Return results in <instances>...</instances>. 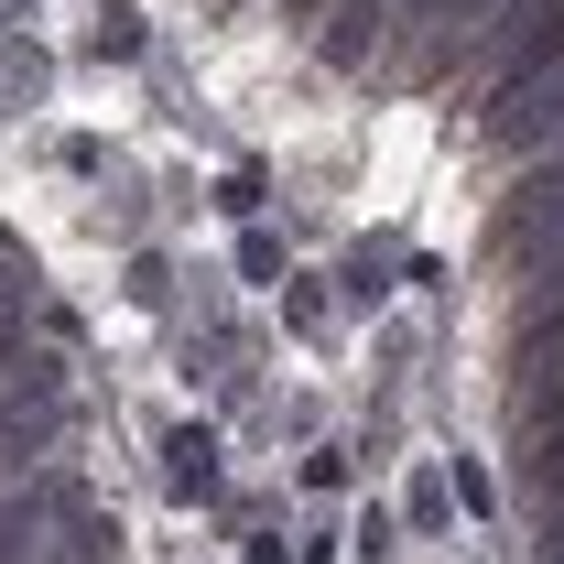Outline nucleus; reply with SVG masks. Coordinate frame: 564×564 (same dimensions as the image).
<instances>
[{
	"label": "nucleus",
	"mask_w": 564,
	"mask_h": 564,
	"mask_svg": "<svg viewBox=\"0 0 564 564\" xmlns=\"http://www.w3.org/2000/svg\"><path fill=\"white\" fill-rule=\"evenodd\" d=\"M66 434H76L66 391H0V467H55Z\"/></svg>",
	"instance_id": "f257e3e1"
},
{
	"label": "nucleus",
	"mask_w": 564,
	"mask_h": 564,
	"mask_svg": "<svg viewBox=\"0 0 564 564\" xmlns=\"http://www.w3.org/2000/svg\"><path fill=\"white\" fill-rule=\"evenodd\" d=\"M163 489L174 499H228V445H217V423H174V434H163Z\"/></svg>",
	"instance_id": "f03ea898"
},
{
	"label": "nucleus",
	"mask_w": 564,
	"mask_h": 564,
	"mask_svg": "<svg viewBox=\"0 0 564 564\" xmlns=\"http://www.w3.org/2000/svg\"><path fill=\"white\" fill-rule=\"evenodd\" d=\"M380 33H391V0H337L315 55H326V66H369V55H380Z\"/></svg>",
	"instance_id": "7ed1b4c3"
},
{
	"label": "nucleus",
	"mask_w": 564,
	"mask_h": 564,
	"mask_svg": "<svg viewBox=\"0 0 564 564\" xmlns=\"http://www.w3.org/2000/svg\"><path fill=\"white\" fill-rule=\"evenodd\" d=\"M402 521H413V532H445V521H456V478H445V467H413V489H402Z\"/></svg>",
	"instance_id": "20e7f679"
},
{
	"label": "nucleus",
	"mask_w": 564,
	"mask_h": 564,
	"mask_svg": "<svg viewBox=\"0 0 564 564\" xmlns=\"http://www.w3.org/2000/svg\"><path fill=\"white\" fill-rule=\"evenodd\" d=\"M445 478H456V510H467V521H489V510H499V489H489V467H478V456H456Z\"/></svg>",
	"instance_id": "39448f33"
},
{
	"label": "nucleus",
	"mask_w": 564,
	"mask_h": 564,
	"mask_svg": "<svg viewBox=\"0 0 564 564\" xmlns=\"http://www.w3.org/2000/svg\"><path fill=\"white\" fill-rule=\"evenodd\" d=\"M423 22H434V33H445V44H456V33H467V22H489L499 0H413Z\"/></svg>",
	"instance_id": "423d86ee"
},
{
	"label": "nucleus",
	"mask_w": 564,
	"mask_h": 564,
	"mask_svg": "<svg viewBox=\"0 0 564 564\" xmlns=\"http://www.w3.org/2000/svg\"><path fill=\"white\" fill-rule=\"evenodd\" d=\"M141 44H152V33H141V11H98V55H120V66H131Z\"/></svg>",
	"instance_id": "0eeeda50"
},
{
	"label": "nucleus",
	"mask_w": 564,
	"mask_h": 564,
	"mask_svg": "<svg viewBox=\"0 0 564 564\" xmlns=\"http://www.w3.org/2000/svg\"><path fill=\"white\" fill-rule=\"evenodd\" d=\"M304 489H315V499L348 489V445H315V456H304Z\"/></svg>",
	"instance_id": "6e6552de"
},
{
	"label": "nucleus",
	"mask_w": 564,
	"mask_h": 564,
	"mask_svg": "<svg viewBox=\"0 0 564 564\" xmlns=\"http://www.w3.org/2000/svg\"><path fill=\"white\" fill-rule=\"evenodd\" d=\"M22 315H33V272L0 250V326H22Z\"/></svg>",
	"instance_id": "1a4fd4ad"
},
{
	"label": "nucleus",
	"mask_w": 564,
	"mask_h": 564,
	"mask_svg": "<svg viewBox=\"0 0 564 564\" xmlns=\"http://www.w3.org/2000/svg\"><path fill=\"white\" fill-rule=\"evenodd\" d=\"M391 532H402V521H391V510L369 499V510H358V532H348V543H358V554H369V564H380V554H391Z\"/></svg>",
	"instance_id": "9d476101"
},
{
	"label": "nucleus",
	"mask_w": 564,
	"mask_h": 564,
	"mask_svg": "<svg viewBox=\"0 0 564 564\" xmlns=\"http://www.w3.org/2000/svg\"><path fill=\"white\" fill-rule=\"evenodd\" d=\"M239 272H250V282H282V250H272V228H250V239H239Z\"/></svg>",
	"instance_id": "9b49d317"
},
{
	"label": "nucleus",
	"mask_w": 564,
	"mask_h": 564,
	"mask_svg": "<svg viewBox=\"0 0 564 564\" xmlns=\"http://www.w3.org/2000/svg\"><path fill=\"white\" fill-rule=\"evenodd\" d=\"M239 564H304V554H293L282 532H250V543H239Z\"/></svg>",
	"instance_id": "f8f14e48"
},
{
	"label": "nucleus",
	"mask_w": 564,
	"mask_h": 564,
	"mask_svg": "<svg viewBox=\"0 0 564 564\" xmlns=\"http://www.w3.org/2000/svg\"><path fill=\"white\" fill-rule=\"evenodd\" d=\"M304 564H348V532H304Z\"/></svg>",
	"instance_id": "ddd939ff"
},
{
	"label": "nucleus",
	"mask_w": 564,
	"mask_h": 564,
	"mask_svg": "<svg viewBox=\"0 0 564 564\" xmlns=\"http://www.w3.org/2000/svg\"><path fill=\"white\" fill-rule=\"evenodd\" d=\"M0 564H66V554H55V543H11Z\"/></svg>",
	"instance_id": "4468645a"
}]
</instances>
